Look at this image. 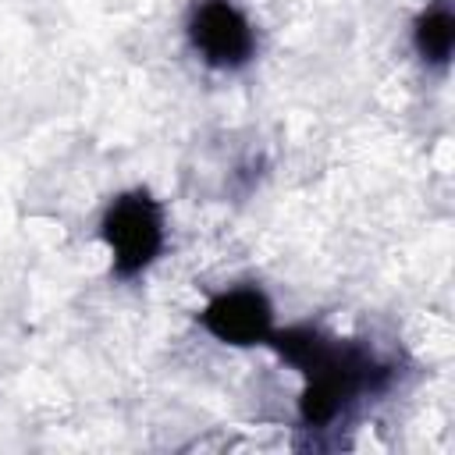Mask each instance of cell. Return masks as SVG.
<instances>
[{"label":"cell","instance_id":"277c9868","mask_svg":"<svg viewBox=\"0 0 455 455\" xmlns=\"http://www.w3.org/2000/svg\"><path fill=\"white\" fill-rule=\"evenodd\" d=\"M203 323H206L210 334H217L220 341H231V345L267 341V334H270V302L256 288H238V291L217 295L206 306Z\"/></svg>","mask_w":455,"mask_h":455},{"label":"cell","instance_id":"6da1fadb","mask_svg":"<svg viewBox=\"0 0 455 455\" xmlns=\"http://www.w3.org/2000/svg\"><path fill=\"white\" fill-rule=\"evenodd\" d=\"M267 341L291 363L302 370L306 377V391H302V419L320 427L327 419H334L341 412V405L370 384L373 377V363L359 352V348H345V345H331L313 331H281V334H267Z\"/></svg>","mask_w":455,"mask_h":455},{"label":"cell","instance_id":"7a4b0ae2","mask_svg":"<svg viewBox=\"0 0 455 455\" xmlns=\"http://www.w3.org/2000/svg\"><path fill=\"white\" fill-rule=\"evenodd\" d=\"M103 238L114 249V270L121 277L139 274L160 252V242H164L156 203L146 192L121 196L103 217Z\"/></svg>","mask_w":455,"mask_h":455},{"label":"cell","instance_id":"5b68a950","mask_svg":"<svg viewBox=\"0 0 455 455\" xmlns=\"http://www.w3.org/2000/svg\"><path fill=\"white\" fill-rule=\"evenodd\" d=\"M451 43H455V18H451L448 4H437L416 25V50L430 64H444L451 57Z\"/></svg>","mask_w":455,"mask_h":455},{"label":"cell","instance_id":"3957f363","mask_svg":"<svg viewBox=\"0 0 455 455\" xmlns=\"http://www.w3.org/2000/svg\"><path fill=\"white\" fill-rule=\"evenodd\" d=\"M188 36L196 50L217 68H238L252 53V28L228 0H203L192 11Z\"/></svg>","mask_w":455,"mask_h":455}]
</instances>
